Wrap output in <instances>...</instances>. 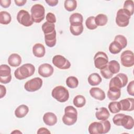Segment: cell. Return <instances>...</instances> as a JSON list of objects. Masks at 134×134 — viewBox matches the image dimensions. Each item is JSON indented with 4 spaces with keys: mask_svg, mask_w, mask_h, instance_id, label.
I'll return each mask as SVG.
<instances>
[{
    "mask_svg": "<svg viewBox=\"0 0 134 134\" xmlns=\"http://www.w3.org/2000/svg\"><path fill=\"white\" fill-rule=\"evenodd\" d=\"M108 108L110 111L113 114L118 113L121 110L120 105L119 102L113 101L108 105Z\"/></svg>",
    "mask_w": 134,
    "mask_h": 134,
    "instance_id": "d590c367",
    "label": "cell"
},
{
    "mask_svg": "<svg viewBox=\"0 0 134 134\" xmlns=\"http://www.w3.org/2000/svg\"><path fill=\"white\" fill-rule=\"evenodd\" d=\"M121 64L125 67H131L134 65V55L132 51L127 50L122 52L120 55Z\"/></svg>",
    "mask_w": 134,
    "mask_h": 134,
    "instance_id": "8fae6325",
    "label": "cell"
},
{
    "mask_svg": "<svg viewBox=\"0 0 134 134\" xmlns=\"http://www.w3.org/2000/svg\"><path fill=\"white\" fill-rule=\"evenodd\" d=\"M85 25L87 28L90 30L95 29L97 26L95 23V17L90 16L88 17L85 21Z\"/></svg>",
    "mask_w": 134,
    "mask_h": 134,
    "instance_id": "8d00e7d4",
    "label": "cell"
},
{
    "mask_svg": "<svg viewBox=\"0 0 134 134\" xmlns=\"http://www.w3.org/2000/svg\"><path fill=\"white\" fill-rule=\"evenodd\" d=\"M130 13L127 10L121 8L117 11L116 17V23L120 27H125L128 25L131 17Z\"/></svg>",
    "mask_w": 134,
    "mask_h": 134,
    "instance_id": "8992f818",
    "label": "cell"
},
{
    "mask_svg": "<svg viewBox=\"0 0 134 134\" xmlns=\"http://www.w3.org/2000/svg\"><path fill=\"white\" fill-rule=\"evenodd\" d=\"M43 121L46 125L52 126L57 122V117L54 113L48 112L44 114L43 116Z\"/></svg>",
    "mask_w": 134,
    "mask_h": 134,
    "instance_id": "e0dca14e",
    "label": "cell"
},
{
    "mask_svg": "<svg viewBox=\"0 0 134 134\" xmlns=\"http://www.w3.org/2000/svg\"><path fill=\"white\" fill-rule=\"evenodd\" d=\"M110 116V114L108 109L104 107H100L97 109L95 113V116L99 120H107Z\"/></svg>",
    "mask_w": 134,
    "mask_h": 134,
    "instance_id": "7402d4cb",
    "label": "cell"
},
{
    "mask_svg": "<svg viewBox=\"0 0 134 134\" xmlns=\"http://www.w3.org/2000/svg\"><path fill=\"white\" fill-rule=\"evenodd\" d=\"M121 96V90L113 88H109L107 92V96L108 98L113 101L116 100L120 98Z\"/></svg>",
    "mask_w": 134,
    "mask_h": 134,
    "instance_id": "484cf974",
    "label": "cell"
},
{
    "mask_svg": "<svg viewBox=\"0 0 134 134\" xmlns=\"http://www.w3.org/2000/svg\"><path fill=\"white\" fill-rule=\"evenodd\" d=\"M52 63L57 68L62 69H68L71 66V63L65 57L61 55H55L52 58Z\"/></svg>",
    "mask_w": 134,
    "mask_h": 134,
    "instance_id": "30bf717a",
    "label": "cell"
},
{
    "mask_svg": "<svg viewBox=\"0 0 134 134\" xmlns=\"http://www.w3.org/2000/svg\"><path fill=\"white\" fill-rule=\"evenodd\" d=\"M108 21L107 16L103 14H99L95 17V23L97 26H104Z\"/></svg>",
    "mask_w": 134,
    "mask_h": 134,
    "instance_id": "4316f807",
    "label": "cell"
},
{
    "mask_svg": "<svg viewBox=\"0 0 134 134\" xmlns=\"http://www.w3.org/2000/svg\"><path fill=\"white\" fill-rule=\"evenodd\" d=\"M87 80L90 85L92 86H96L100 83L102 79L99 74L93 73L89 75Z\"/></svg>",
    "mask_w": 134,
    "mask_h": 134,
    "instance_id": "d4e9b609",
    "label": "cell"
},
{
    "mask_svg": "<svg viewBox=\"0 0 134 134\" xmlns=\"http://www.w3.org/2000/svg\"><path fill=\"white\" fill-rule=\"evenodd\" d=\"M45 2L49 6H55L58 3V0H46Z\"/></svg>",
    "mask_w": 134,
    "mask_h": 134,
    "instance_id": "7dc6e473",
    "label": "cell"
},
{
    "mask_svg": "<svg viewBox=\"0 0 134 134\" xmlns=\"http://www.w3.org/2000/svg\"><path fill=\"white\" fill-rule=\"evenodd\" d=\"M88 130L90 134H103L104 127L100 121H95L90 125Z\"/></svg>",
    "mask_w": 134,
    "mask_h": 134,
    "instance_id": "9a60e30c",
    "label": "cell"
},
{
    "mask_svg": "<svg viewBox=\"0 0 134 134\" xmlns=\"http://www.w3.org/2000/svg\"><path fill=\"white\" fill-rule=\"evenodd\" d=\"M44 35L51 33L55 31V25L54 24L50 23L48 21L44 23L41 27Z\"/></svg>",
    "mask_w": 134,
    "mask_h": 134,
    "instance_id": "d6a6232c",
    "label": "cell"
},
{
    "mask_svg": "<svg viewBox=\"0 0 134 134\" xmlns=\"http://www.w3.org/2000/svg\"><path fill=\"white\" fill-rule=\"evenodd\" d=\"M22 133V132L21 131H20L19 130H15L14 131H13L11 132V133Z\"/></svg>",
    "mask_w": 134,
    "mask_h": 134,
    "instance_id": "f907efd6",
    "label": "cell"
},
{
    "mask_svg": "<svg viewBox=\"0 0 134 134\" xmlns=\"http://www.w3.org/2000/svg\"><path fill=\"white\" fill-rule=\"evenodd\" d=\"M100 72L102 76L106 79H109L111 78L113 75V74L109 70L107 65L103 69L100 70Z\"/></svg>",
    "mask_w": 134,
    "mask_h": 134,
    "instance_id": "ab89813d",
    "label": "cell"
},
{
    "mask_svg": "<svg viewBox=\"0 0 134 134\" xmlns=\"http://www.w3.org/2000/svg\"><path fill=\"white\" fill-rule=\"evenodd\" d=\"M42 85V79L39 77H37L27 81L24 85V88L28 92H32L39 90Z\"/></svg>",
    "mask_w": 134,
    "mask_h": 134,
    "instance_id": "9c48e42d",
    "label": "cell"
},
{
    "mask_svg": "<svg viewBox=\"0 0 134 134\" xmlns=\"http://www.w3.org/2000/svg\"><path fill=\"white\" fill-rule=\"evenodd\" d=\"M12 20L10 14L6 11L0 12V23L3 25H8Z\"/></svg>",
    "mask_w": 134,
    "mask_h": 134,
    "instance_id": "f1b7e54d",
    "label": "cell"
},
{
    "mask_svg": "<svg viewBox=\"0 0 134 134\" xmlns=\"http://www.w3.org/2000/svg\"><path fill=\"white\" fill-rule=\"evenodd\" d=\"M107 66L109 70L113 74L118 73L120 71V64L116 60H111L108 62Z\"/></svg>",
    "mask_w": 134,
    "mask_h": 134,
    "instance_id": "83f0119b",
    "label": "cell"
},
{
    "mask_svg": "<svg viewBox=\"0 0 134 134\" xmlns=\"http://www.w3.org/2000/svg\"><path fill=\"white\" fill-rule=\"evenodd\" d=\"M91 96L99 100H103L105 98V93L103 90L99 87H92L90 90Z\"/></svg>",
    "mask_w": 134,
    "mask_h": 134,
    "instance_id": "ac0fdd59",
    "label": "cell"
},
{
    "mask_svg": "<svg viewBox=\"0 0 134 134\" xmlns=\"http://www.w3.org/2000/svg\"><path fill=\"white\" fill-rule=\"evenodd\" d=\"M128 81V79L126 74L124 73H119L111 78L109 83V88L120 90L127 85Z\"/></svg>",
    "mask_w": 134,
    "mask_h": 134,
    "instance_id": "3957f363",
    "label": "cell"
},
{
    "mask_svg": "<svg viewBox=\"0 0 134 134\" xmlns=\"http://www.w3.org/2000/svg\"><path fill=\"white\" fill-rule=\"evenodd\" d=\"M73 102L75 107L77 108H81L85 105L86 99L83 95H78L74 98Z\"/></svg>",
    "mask_w": 134,
    "mask_h": 134,
    "instance_id": "f546056e",
    "label": "cell"
},
{
    "mask_svg": "<svg viewBox=\"0 0 134 134\" xmlns=\"http://www.w3.org/2000/svg\"><path fill=\"white\" fill-rule=\"evenodd\" d=\"M53 71V68L49 63L42 64L38 68L39 74L43 77H48L51 76Z\"/></svg>",
    "mask_w": 134,
    "mask_h": 134,
    "instance_id": "4fadbf2b",
    "label": "cell"
},
{
    "mask_svg": "<svg viewBox=\"0 0 134 134\" xmlns=\"http://www.w3.org/2000/svg\"><path fill=\"white\" fill-rule=\"evenodd\" d=\"M114 41H117L121 46L122 48H125L127 45V40L126 38L121 35H118L115 36Z\"/></svg>",
    "mask_w": 134,
    "mask_h": 134,
    "instance_id": "f35d334b",
    "label": "cell"
},
{
    "mask_svg": "<svg viewBox=\"0 0 134 134\" xmlns=\"http://www.w3.org/2000/svg\"><path fill=\"white\" fill-rule=\"evenodd\" d=\"M45 43L48 47H53L56 44V31L44 35Z\"/></svg>",
    "mask_w": 134,
    "mask_h": 134,
    "instance_id": "ffe728a7",
    "label": "cell"
},
{
    "mask_svg": "<svg viewBox=\"0 0 134 134\" xmlns=\"http://www.w3.org/2000/svg\"><path fill=\"white\" fill-rule=\"evenodd\" d=\"M123 8L128 11L131 15L133 14V9H134V3L132 0H127L125 1L124 4Z\"/></svg>",
    "mask_w": 134,
    "mask_h": 134,
    "instance_id": "74e56055",
    "label": "cell"
},
{
    "mask_svg": "<svg viewBox=\"0 0 134 134\" xmlns=\"http://www.w3.org/2000/svg\"><path fill=\"white\" fill-rule=\"evenodd\" d=\"M35 71V67L33 64L26 63L15 70L14 75L17 80H22L32 75Z\"/></svg>",
    "mask_w": 134,
    "mask_h": 134,
    "instance_id": "6da1fadb",
    "label": "cell"
},
{
    "mask_svg": "<svg viewBox=\"0 0 134 134\" xmlns=\"http://www.w3.org/2000/svg\"><path fill=\"white\" fill-rule=\"evenodd\" d=\"M77 111L72 106H68L64 109V115L62 117L63 122L67 126L74 125L77 121Z\"/></svg>",
    "mask_w": 134,
    "mask_h": 134,
    "instance_id": "7a4b0ae2",
    "label": "cell"
},
{
    "mask_svg": "<svg viewBox=\"0 0 134 134\" xmlns=\"http://www.w3.org/2000/svg\"><path fill=\"white\" fill-rule=\"evenodd\" d=\"M50 131L44 127L40 128L37 131V133H50Z\"/></svg>",
    "mask_w": 134,
    "mask_h": 134,
    "instance_id": "c3c4849f",
    "label": "cell"
},
{
    "mask_svg": "<svg viewBox=\"0 0 134 134\" xmlns=\"http://www.w3.org/2000/svg\"><path fill=\"white\" fill-rule=\"evenodd\" d=\"M121 110L131 111L134 109V99L133 98H127L119 102Z\"/></svg>",
    "mask_w": 134,
    "mask_h": 134,
    "instance_id": "5bb4252c",
    "label": "cell"
},
{
    "mask_svg": "<svg viewBox=\"0 0 134 134\" xmlns=\"http://www.w3.org/2000/svg\"><path fill=\"white\" fill-rule=\"evenodd\" d=\"M122 49V48L119 43L114 40L110 43L109 46V50L110 52L114 54L119 53Z\"/></svg>",
    "mask_w": 134,
    "mask_h": 134,
    "instance_id": "4dcf8cb0",
    "label": "cell"
},
{
    "mask_svg": "<svg viewBox=\"0 0 134 134\" xmlns=\"http://www.w3.org/2000/svg\"><path fill=\"white\" fill-rule=\"evenodd\" d=\"M32 52L35 57L37 58H42L44 57L46 53L45 47L41 43H36L32 47Z\"/></svg>",
    "mask_w": 134,
    "mask_h": 134,
    "instance_id": "d6986e66",
    "label": "cell"
},
{
    "mask_svg": "<svg viewBox=\"0 0 134 134\" xmlns=\"http://www.w3.org/2000/svg\"><path fill=\"white\" fill-rule=\"evenodd\" d=\"M11 2L10 0H1L0 5L3 8H8L10 5Z\"/></svg>",
    "mask_w": 134,
    "mask_h": 134,
    "instance_id": "f6af8a7d",
    "label": "cell"
},
{
    "mask_svg": "<svg viewBox=\"0 0 134 134\" xmlns=\"http://www.w3.org/2000/svg\"><path fill=\"white\" fill-rule=\"evenodd\" d=\"M7 61L10 66L17 67L21 63V58L17 53H12L9 56Z\"/></svg>",
    "mask_w": 134,
    "mask_h": 134,
    "instance_id": "44dd1931",
    "label": "cell"
},
{
    "mask_svg": "<svg viewBox=\"0 0 134 134\" xmlns=\"http://www.w3.org/2000/svg\"><path fill=\"white\" fill-rule=\"evenodd\" d=\"M66 84L69 88H75L77 87L79 85V80L76 77L70 76L66 79Z\"/></svg>",
    "mask_w": 134,
    "mask_h": 134,
    "instance_id": "e575fe53",
    "label": "cell"
},
{
    "mask_svg": "<svg viewBox=\"0 0 134 134\" xmlns=\"http://www.w3.org/2000/svg\"><path fill=\"white\" fill-rule=\"evenodd\" d=\"M95 66L99 70L105 68L108 63V58L106 53L102 51L97 52L94 57Z\"/></svg>",
    "mask_w": 134,
    "mask_h": 134,
    "instance_id": "52a82bcc",
    "label": "cell"
},
{
    "mask_svg": "<svg viewBox=\"0 0 134 134\" xmlns=\"http://www.w3.org/2000/svg\"><path fill=\"white\" fill-rule=\"evenodd\" d=\"M31 16L34 22L39 23L45 17V9L43 6L40 4H36L31 8Z\"/></svg>",
    "mask_w": 134,
    "mask_h": 134,
    "instance_id": "5b68a950",
    "label": "cell"
},
{
    "mask_svg": "<svg viewBox=\"0 0 134 134\" xmlns=\"http://www.w3.org/2000/svg\"><path fill=\"white\" fill-rule=\"evenodd\" d=\"M70 30L74 36H79L83 31V25L82 23L70 24Z\"/></svg>",
    "mask_w": 134,
    "mask_h": 134,
    "instance_id": "cb8c5ba5",
    "label": "cell"
},
{
    "mask_svg": "<svg viewBox=\"0 0 134 134\" xmlns=\"http://www.w3.org/2000/svg\"><path fill=\"white\" fill-rule=\"evenodd\" d=\"M17 20L19 24L25 27L30 26L34 23L31 16L29 12L24 9L19 10L17 13Z\"/></svg>",
    "mask_w": 134,
    "mask_h": 134,
    "instance_id": "ba28073f",
    "label": "cell"
},
{
    "mask_svg": "<svg viewBox=\"0 0 134 134\" xmlns=\"http://www.w3.org/2000/svg\"><path fill=\"white\" fill-rule=\"evenodd\" d=\"M51 95L53 98L61 103L66 102L69 98L68 90L65 87L61 85L57 86L52 90Z\"/></svg>",
    "mask_w": 134,
    "mask_h": 134,
    "instance_id": "277c9868",
    "label": "cell"
},
{
    "mask_svg": "<svg viewBox=\"0 0 134 134\" xmlns=\"http://www.w3.org/2000/svg\"><path fill=\"white\" fill-rule=\"evenodd\" d=\"M100 121L102 122V124H103V127H104L103 134L106 133L108 132H109V131L110 130V128H111V124H110V122H109V121H108L107 120H100Z\"/></svg>",
    "mask_w": 134,
    "mask_h": 134,
    "instance_id": "60d3db41",
    "label": "cell"
},
{
    "mask_svg": "<svg viewBox=\"0 0 134 134\" xmlns=\"http://www.w3.org/2000/svg\"><path fill=\"white\" fill-rule=\"evenodd\" d=\"M11 69L7 64L0 65V82L3 84H7L11 81Z\"/></svg>",
    "mask_w": 134,
    "mask_h": 134,
    "instance_id": "7c38bea8",
    "label": "cell"
},
{
    "mask_svg": "<svg viewBox=\"0 0 134 134\" xmlns=\"http://www.w3.org/2000/svg\"><path fill=\"white\" fill-rule=\"evenodd\" d=\"M16 5L18 6H24L27 2L26 0H15L14 1Z\"/></svg>",
    "mask_w": 134,
    "mask_h": 134,
    "instance_id": "681fc988",
    "label": "cell"
},
{
    "mask_svg": "<svg viewBox=\"0 0 134 134\" xmlns=\"http://www.w3.org/2000/svg\"><path fill=\"white\" fill-rule=\"evenodd\" d=\"M124 115V114H117L115 115L113 118V121L114 124L116 126H120V121Z\"/></svg>",
    "mask_w": 134,
    "mask_h": 134,
    "instance_id": "b9f144b4",
    "label": "cell"
},
{
    "mask_svg": "<svg viewBox=\"0 0 134 134\" xmlns=\"http://www.w3.org/2000/svg\"><path fill=\"white\" fill-rule=\"evenodd\" d=\"M134 82L133 81H131L130 82V83L128 84L127 88V91L128 93L131 95L133 96L134 95Z\"/></svg>",
    "mask_w": 134,
    "mask_h": 134,
    "instance_id": "ee69618b",
    "label": "cell"
},
{
    "mask_svg": "<svg viewBox=\"0 0 134 134\" xmlns=\"http://www.w3.org/2000/svg\"><path fill=\"white\" fill-rule=\"evenodd\" d=\"M29 108L27 105H20L15 110V115L17 118H21L24 117L28 114Z\"/></svg>",
    "mask_w": 134,
    "mask_h": 134,
    "instance_id": "603a6c76",
    "label": "cell"
},
{
    "mask_svg": "<svg viewBox=\"0 0 134 134\" xmlns=\"http://www.w3.org/2000/svg\"><path fill=\"white\" fill-rule=\"evenodd\" d=\"M46 20H47V21L51 24H54L56 22V18L54 14L50 12L48 13L47 14Z\"/></svg>",
    "mask_w": 134,
    "mask_h": 134,
    "instance_id": "7bdbcfd3",
    "label": "cell"
},
{
    "mask_svg": "<svg viewBox=\"0 0 134 134\" xmlns=\"http://www.w3.org/2000/svg\"><path fill=\"white\" fill-rule=\"evenodd\" d=\"M0 90H1L0 98H2L3 97H4L5 96V95L6 94V87L4 85L1 84L0 85Z\"/></svg>",
    "mask_w": 134,
    "mask_h": 134,
    "instance_id": "bcb514c9",
    "label": "cell"
},
{
    "mask_svg": "<svg viewBox=\"0 0 134 134\" xmlns=\"http://www.w3.org/2000/svg\"><path fill=\"white\" fill-rule=\"evenodd\" d=\"M134 125V120L133 118L129 115H124L120 121V126H122L124 128L130 130L133 128Z\"/></svg>",
    "mask_w": 134,
    "mask_h": 134,
    "instance_id": "2e32d148",
    "label": "cell"
},
{
    "mask_svg": "<svg viewBox=\"0 0 134 134\" xmlns=\"http://www.w3.org/2000/svg\"><path fill=\"white\" fill-rule=\"evenodd\" d=\"M69 21L70 24H77V23H83V16L78 13H75L72 14L69 18Z\"/></svg>",
    "mask_w": 134,
    "mask_h": 134,
    "instance_id": "1f68e13d",
    "label": "cell"
},
{
    "mask_svg": "<svg viewBox=\"0 0 134 134\" xmlns=\"http://www.w3.org/2000/svg\"><path fill=\"white\" fill-rule=\"evenodd\" d=\"M65 9L68 12L74 10L77 7V2L75 0H65L64 3Z\"/></svg>",
    "mask_w": 134,
    "mask_h": 134,
    "instance_id": "836d02e7",
    "label": "cell"
}]
</instances>
